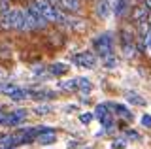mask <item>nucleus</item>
Listing matches in <instances>:
<instances>
[{"mask_svg": "<svg viewBox=\"0 0 151 149\" xmlns=\"http://www.w3.org/2000/svg\"><path fill=\"white\" fill-rule=\"evenodd\" d=\"M34 4H36L38 10H40V13L45 17L47 23H63L64 15L57 10V6H53L49 0H36Z\"/></svg>", "mask_w": 151, "mask_h": 149, "instance_id": "1", "label": "nucleus"}, {"mask_svg": "<svg viewBox=\"0 0 151 149\" xmlns=\"http://www.w3.org/2000/svg\"><path fill=\"white\" fill-rule=\"evenodd\" d=\"M93 45H94V49L100 53V57H104V55H110L111 49H113V36L110 34V32L100 34V36H96V38L93 40Z\"/></svg>", "mask_w": 151, "mask_h": 149, "instance_id": "2", "label": "nucleus"}, {"mask_svg": "<svg viewBox=\"0 0 151 149\" xmlns=\"http://www.w3.org/2000/svg\"><path fill=\"white\" fill-rule=\"evenodd\" d=\"M17 17H19V10H4V13L0 15V25L4 29H15Z\"/></svg>", "mask_w": 151, "mask_h": 149, "instance_id": "3", "label": "nucleus"}, {"mask_svg": "<svg viewBox=\"0 0 151 149\" xmlns=\"http://www.w3.org/2000/svg\"><path fill=\"white\" fill-rule=\"evenodd\" d=\"M74 62L78 64V66H81V68H94V64H96V57H94L93 53L83 51V53H79V55L74 57Z\"/></svg>", "mask_w": 151, "mask_h": 149, "instance_id": "4", "label": "nucleus"}, {"mask_svg": "<svg viewBox=\"0 0 151 149\" xmlns=\"http://www.w3.org/2000/svg\"><path fill=\"white\" fill-rule=\"evenodd\" d=\"M57 8H60L63 11L68 13H78L81 10V0H57Z\"/></svg>", "mask_w": 151, "mask_h": 149, "instance_id": "5", "label": "nucleus"}, {"mask_svg": "<svg viewBox=\"0 0 151 149\" xmlns=\"http://www.w3.org/2000/svg\"><path fill=\"white\" fill-rule=\"evenodd\" d=\"M63 23H66V27H68L70 30L74 32H85L87 30V23H85L83 19H63Z\"/></svg>", "mask_w": 151, "mask_h": 149, "instance_id": "6", "label": "nucleus"}, {"mask_svg": "<svg viewBox=\"0 0 151 149\" xmlns=\"http://www.w3.org/2000/svg\"><path fill=\"white\" fill-rule=\"evenodd\" d=\"M149 8L147 6H136L134 8V11H132V21L134 23H138V21H142V19H147L149 17Z\"/></svg>", "mask_w": 151, "mask_h": 149, "instance_id": "7", "label": "nucleus"}, {"mask_svg": "<svg viewBox=\"0 0 151 149\" xmlns=\"http://www.w3.org/2000/svg\"><path fill=\"white\" fill-rule=\"evenodd\" d=\"M55 132H53V130H44V132H40V134H38V142H40L42 143V145H49V143H53L55 142Z\"/></svg>", "mask_w": 151, "mask_h": 149, "instance_id": "8", "label": "nucleus"}, {"mask_svg": "<svg viewBox=\"0 0 151 149\" xmlns=\"http://www.w3.org/2000/svg\"><path fill=\"white\" fill-rule=\"evenodd\" d=\"M27 117V111L25 110H17L15 113H12V115H8V117H4V123H8V125H17L19 121H23Z\"/></svg>", "mask_w": 151, "mask_h": 149, "instance_id": "9", "label": "nucleus"}, {"mask_svg": "<svg viewBox=\"0 0 151 149\" xmlns=\"http://www.w3.org/2000/svg\"><path fill=\"white\" fill-rule=\"evenodd\" d=\"M96 13L100 17H108V13H110V4H108V0H96Z\"/></svg>", "mask_w": 151, "mask_h": 149, "instance_id": "10", "label": "nucleus"}, {"mask_svg": "<svg viewBox=\"0 0 151 149\" xmlns=\"http://www.w3.org/2000/svg\"><path fill=\"white\" fill-rule=\"evenodd\" d=\"M49 72L53 74V76H63V74L68 72V66L63 64V62H55V64H51V66H49Z\"/></svg>", "mask_w": 151, "mask_h": 149, "instance_id": "11", "label": "nucleus"}, {"mask_svg": "<svg viewBox=\"0 0 151 149\" xmlns=\"http://www.w3.org/2000/svg\"><path fill=\"white\" fill-rule=\"evenodd\" d=\"M127 100H129L132 106H145V98H142L136 92H127Z\"/></svg>", "mask_w": 151, "mask_h": 149, "instance_id": "12", "label": "nucleus"}, {"mask_svg": "<svg viewBox=\"0 0 151 149\" xmlns=\"http://www.w3.org/2000/svg\"><path fill=\"white\" fill-rule=\"evenodd\" d=\"M136 51L138 49H136L134 44H123V55H125L127 59H132L136 55Z\"/></svg>", "mask_w": 151, "mask_h": 149, "instance_id": "13", "label": "nucleus"}, {"mask_svg": "<svg viewBox=\"0 0 151 149\" xmlns=\"http://www.w3.org/2000/svg\"><path fill=\"white\" fill-rule=\"evenodd\" d=\"M127 8H129V0H117L115 2V15H123Z\"/></svg>", "mask_w": 151, "mask_h": 149, "instance_id": "14", "label": "nucleus"}, {"mask_svg": "<svg viewBox=\"0 0 151 149\" xmlns=\"http://www.w3.org/2000/svg\"><path fill=\"white\" fill-rule=\"evenodd\" d=\"M9 96H12V100H25V98H28V91H25V89H15Z\"/></svg>", "mask_w": 151, "mask_h": 149, "instance_id": "15", "label": "nucleus"}, {"mask_svg": "<svg viewBox=\"0 0 151 149\" xmlns=\"http://www.w3.org/2000/svg\"><path fill=\"white\" fill-rule=\"evenodd\" d=\"M121 42L123 44H134V36H132V32H129V29L121 30Z\"/></svg>", "mask_w": 151, "mask_h": 149, "instance_id": "16", "label": "nucleus"}, {"mask_svg": "<svg viewBox=\"0 0 151 149\" xmlns=\"http://www.w3.org/2000/svg\"><path fill=\"white\" fill-rule=\"evenodd\" d=\"M104 66H106V68H115L117 66V59L113 57V53L104 55Z\"/></svg>", "mask_w": 151, "mask_h": 149, "instance_id": "17", "label": "nucleus"}, {"mask_svg": "<svg viewBox=\"0 0 151 149\" xmlns=\"http://www.w3.org/2000/svg\"><path fill=\"white\" fill-rule=\"evenodd\" d=\"M60 89H64V91H76V89H78V80L60 81Z\"/></svg>", "mask_w": 151, "mask_h": 149, "instance_id": "18", "label": "nucleus"}, {"mask_svg": "<svg viewBox=\"0 0 151 149\" xmlns=\"http://www.w3.org/2000/svg\"><path fill=\"white\" fill-rule=\"evenodd\" d=\"M17 89V87L15 85H13V83H0V92H6V95H12V92L13 91H15Z\"/></svg>", "mask_w": 151, "mask_h": 149, "instance_id": "19", "label": "nucleus"}, {"mask_svg": "<svg viewBox=\"0 0 151 149\" xmlns=\"http://www.w3.org/2000/svg\"><path fill=\"white\" fill-rule=\"evenodd\" d=\"M78 87H79V89H83V91H87V92L93 89L91 81H89V80H85V77H79V80H78Z\"/></svg>", "mask_w": 151, "mask_h": 149, "instance_id": "20", "label": "nucleus"}, {"mask_svg": "<svg viewBox=\"0 0 151 149\" xmlns=\"http://www.w3.org/2000/svg\"><path fill=\"white\" fill-rule=\"evenodd\" d=\"M113 110H117V113H119V115H123V117H130V119H132V113H130V111L125 108V106H121V104H115V106H113Z\"/></svg>", "mask_w": 151, "mask_h": 149, "instance_id": "21", "label": "nucleus"}, {"mask_svg": "<svg viewBox=\"0 0 151 149\" xmlns=\"http://www.w3.org/2000/svg\"><path fill=\"white\" fill-rule=\"evenodd\" d=\"M98 121H100V125L102 127H111V111L110 113H106V115H102V117H98Z\"/></svg>", "mask_w": 151, "mask_h": 149, "instance_id": "22", "label": "nucleus"}, {"mask_svg": "<svg viewBox=\"0 0 151 149\" xmlns=\"http://www.w3.org/2000/svg\"><path fill=\"white\" fill-rule=\"evenodd\" d=\"M94 111H96V113H94L96 117H102V115L110 113V111H108V106H106V104H100V106H96V110H94Z\"/></svg>", "mask_w": 151, "mask_h": 149, "instance_id": "23", "label": "nucleus"}, {"mask_svg": "<svg viewBox=\"0 0 151 149\" xmlns=\"http://www.w3.org/2000/svg\"><path fill=\"white\" fill-rule=\"evenodd\" d=\"M49 111H51L49 106H38V108H36V113H38V115H47Z\"/></svg>", "mask_w": 151, "mask_h": 149, "instance_id": "24", "label": "nucleus"}, {"mask_svg": "<svg viewBox=\"0 0 151 149\" xmlns=\"http://www.w3.org/2000/svg\"><path fill=\"white\" fill-rule=\"evenodd\" d=\"M142 125L147 127V128H151V115H144V117H142Z\"/></svg>", "mask_w": 151, "mask_h": 149, "instance_id": "25", "label": "nucleus"}, {"mask_svg": "<svg viewBox=\"0 0 151 149\" xmlns=\"http://www.w3.org/2000/svg\"><path fill=\"white\" fill-rule=\"evenodd\" d=\"M91 119H93L91 113H83L81 117H79V121H81V123H91Z\"/></svg>", "mask_w": 151, "mask_h": 149, "instance_id": "26", "label": "nucleus"}, {"mask_svg": "<svg viewBox=\"0 0 151 149\" xmlns=\"http://www.w3.org/2000/svg\"><path fill=\"white\" fill-rule=\"evenodd\" d=\"M145 6H147L149 10H151V0H145Z\"/></svg>", "mask_w": 151, "mask_h": 149, "instance_id": "27", "label": "nucleus"}, {"mask_svg": "<svg viewBox=\"0 0 151 149\" xmlns=\"http://www.w3.org/2000/svg\"><path fill=\"white\" fill-rule=\"evenodd\" d=\"M0 77H6V72H4V70H0Z\"/></svg>", "mask_w": 151, "mask_h": 149, "instance_id": "28", "label": "nucleus"}, {"mask_svg": "<svg viewBox=\"0 0 151 149\" xmlns=\"http://www.w3.org/2000/svg\"><path fill=\"white\" fill-rule=\"evenodd\" d=\"M0 123H4V115H2V111H0Z\"/></svg>", "mask_w": 151, "mask_h": 149, "instance_id": "29", "label": "nucleus"}, {"mask_svg": "<svg viewBox=\"0 0 151 149\" xmlns=\"http://www.w3.org/2000/svg\"><path fill=\"white\" fill-rule=\"evenodd\" d=\"M49 2H51V4H53V6H55V4H57V0H49Z\"/></svg>", "mask_w": 151, "mask_h": 149, "instance_id": "30", "label": "nucleus"}, {"mask_svg": "<svg viewBox=\"0 0 151 149\" xmlns=\"http://www.w3.org/2000/svg\"><path fill=\"white\" fill-rule=\"evenodd\" d=\"M0 140H2V134H0Z\"/></svg>", "mask_w": 151, "mask_h": 149, "instance_id": "31", "label": "nucleus"}]
</instances>
